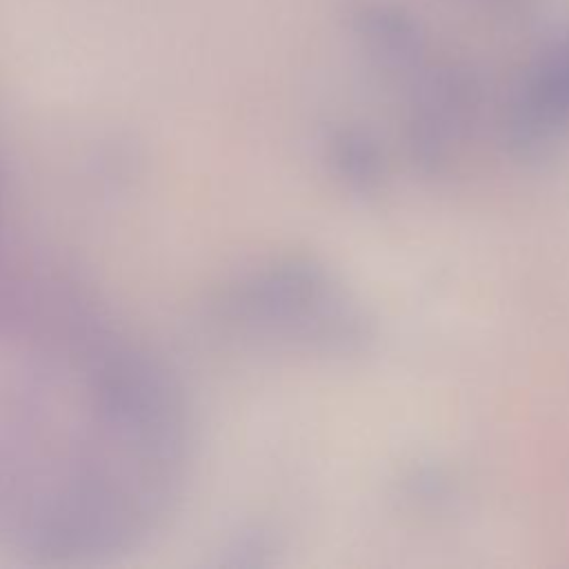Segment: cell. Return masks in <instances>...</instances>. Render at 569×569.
Returning a JSON list of instances; mask_svg holds the SVG:
<instances>
[{"label":"cell","mask_w":569,"mask_h":569,"mask_svg":"<svg viewBox=\"0 0 569 569\" xmlns=\"http://www.w3.org/2000/svg\"><path fill=\"white\" fill-rule=\"evenodd\" d=\"M233 318L260 333L327 351H353L369 336L360 309L322 269L287 262L240 284Z\"/></svg>","instance_id":"1"},{"label":"cell","mask_w":569,"mask_h":569,"mask_svg":"<svg viewBox=\"0 0 569 569\" xmlns=\"http://www.w3.org/2000/svg\"><path fill=\"white\" fill-rule=\"evenodd\" d=\"M509 140L536 153L569 136V24L527 67L507 118Z\"/></svg>","instance_id":"2"}]
</instances>
